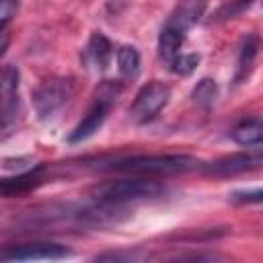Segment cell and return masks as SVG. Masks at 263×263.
<instances>
[{
  "mask_svg": "<svg viewBox=\"0 0 263 263\" xmlns=\"http://www.w3.org/2000/svg\"><path fill=\"white\" fill-rule=\"evenodd\" d=\"M199 162L197 158L189 154H140V156H127V158H117L107 171H117V173H132V175H177V173H187L195 168Z\"/></svg>",
  "mask_w": 263,
  "mask_h": 263,
  "instance_id": "6da1fadb",
  "label": "cell"
},
{
  "mask_svg": "<svg viewBox=\"0 0 263 263\" xmlns=\"http://www.w3.org/2000/svg\"><path fill=\"white\" fill-rule=\"evenodd\" d=\"M168 99H171V88L164 82L154 80V82L144 84L138 90L134 103L129 105V119L140 125L152 121L162 111V107L168 103Z\"/></svg>",
  "mask_w": 263,
  "mask_h": 263,
  "instance_id": "5b68a950",
  "label": "cell"
},
{
  "mask_svg": "<svg viewBox=\"0 0 263 263\" xmlns=\"http://www.w3.org/2000/svg\"><path fill=\"white\" fill-rule=\"evenodd\" d=\"M228 197L232 203H259L263 197V191L257 187V189H249V191H234Z\"/></svg>",
  "mask_w": 263,
  "mask_h": 263,
  "instance_id": "ac0fdd59",
  "label": "cell"
},
{
  "mask_svg": "<svg viewBox=\"0 0 263 263\" xmlns=\"http://www.w3.org/2000/svg\"><path fill=\"white\" fill-rule=\"evenodd\" d=\"M21 74L16 66H6L0 72V132H4L18 113Z\"/></svg>",
  "mask_w": 263,
  "mask_h": 263,
  "instance_id": "8992f818",
  "label": "cell"
},
{
  "mask_svg": "<svg viewBox=\"0 0 263 263\" xmlns=\"http://www.w3.org/2000/svg\"><path fill=\"white\" fill-rule=\"evenodd\" d=\"M257 49H259V41L255 35H249L242 45H240V51H238V62H236V82H242L245 78H249L251 70H253V64L257 60Z\"/></svg>",
  "mask_w": 263,
  "mask_h": 263,
  "instance_id": "7c38bea8",
  "label": "cell"
},
{
  "mask_svg": "<svg viewBox=\"0 0 263 263\" xmlns=\"http://www.w3.org/2000/svg\"><path fill=\"white\" fill-rule=\"evenodd\" d=\"M261 164H263L261 150L255 148L253 152H236L230 156H222L214 160L212 164H208L203 171L214 177H234V175H242L249 171H257Z\"/></svg>",
  "mask_w": 263,
  "mask_h": 263,
  "instance_id": "ba28073f",
  "label": "cell"
},
{
  "mask_svg": "<svg viewBox=\"0 0 263 263\" xmlns=\"http://www.w3.org/2000/svg\"><path fill=\"white\" fill-rule=\"evenodd\" d=\"M121 88L115 84V82H103L95 95V101L90 105V109L86 111V115L80 119V123L70 132L68 136V142L70 144H78V142H84L88 140L90 136H95L99 132V127L103 125V121L107 119L113 103L117 101Z\"/></svg>",
  "mask_w": 263,
  "mask_h": 263,
  "instance_id": "277c9868",
  "label": "cell"
},
{
  "mask_svg": "<svg viewBox=\"0 0 263 263\" xmlns=\"http://www.w3.org/2000/svg\"><path fill=\"white\" fill-rule=\"evenodd\" d=\"M68 249L58 242L35 240L23 245H10L0 249V261H27V259H64Z\"/></svg>",
  "mask_w": 263,
  "mask_h": 263,
  "instance_id": "52a82bcc",
  "label": "cell"
},
{
  "mask_svg": "<svg viewBox=\"0 0 263 263\" xmlns=\"http://www.w3.org/2000/svg\"><path fill=\"white\" fill-rule=\"evenodd\" d=\"M232 140L247 148H259L263 142V125L259 117L245 119L232 129Z\"/></svg>",
  "mask_w": 263,
  "mask_h": 263,
  "instance_id": "8fae6325",
  "label": "cell"
},
{
  "mask_svg": "<svg viewBox=\"0 0 263 263\" xmlns=\"http://www.w3.org/2000/svg\"><path fill=\"white\" fill-rule=\"evenodd\" d=\"M191 99H193V103H195L197 107L210 109V107L216 103V99H218V84H216V80H212V78H201V80L193 86Z\"/></svg>",
  "mask_w": 263,
  "mask_h": 263,
  "instance_id": "5bb4252c",
  "label": "cell"
},
{
  "mask_svg": "<svg viewBox=\"0 0 263 263\" xmlns=\"http://www.w3.org/2000/svg\"><path fill=\"white\" fill-rule=\"evenodd\" d=\"M8 43H10V35H8V33L2 29V31H0V58L4 55V51H6Z\"/></svg>",
  "mask_w": 263,
  "mask_h": 263,
  "instance_id": "ffe728a7",
  "label": "cell"
},
{
  "mask_svg": "<svg viewBox=\"0 0 263 263\" xmlns=\"http://www.w3.org/2000/svg\"><path fill=\"white\" fill-rule=\"evenodd\" d=\"M117 68L125 78H134L140 72V51L134 45H121L117 49Z\"/></svg>",
  "mask_w": 263,
  "mask_h": 263,
  "instance_id": "9a60e30c",
  "label": "cell"
},
{
  "mask_svg": "<svg viewBox=\"0 0 263 263\" xmlns=\"http://www.w3.org/2000/svg\"><path fill=\"white\" fill-rule=\"evenodd\" d=\"M111 58H113V43L103 33H92L88 43H86V47H84V53H82L84 64L90 70L103 72L109 66Z\"/></svg>",
  "mask_w": 263,
  "mask_h": 263,
  "instance_id": "30bf717a",
  "label": "cell"
},
{
  "mask_svg": "<svg viewBox=\"0 0 263 263\" xmlns=\"http://www.w3.org/2000/svg\"><path fill=\"white\" fill-rule=\"evenodd\" d=\"M164 191V187L154 179H119V181H107L97 187H92L90 195L97 203L123 208L127 203L154 199Z\"/></svg>",
  "mask_w": 263,
  "mask_h": 263,
  "instance_id": "7a4b0ae2",
  "label": "cell"
},
{
  "mask_svg": "<svg viewBox=\"0 0 263 263\" xmlns=\"http://www.w3.org/2000/svg\"><path fill=\"white\" fill-rule=\"evenodd\" d=\"M21 8V0H0V31L16 16Z\"/></svg>",
  "mask_w": 263,
  "mask_h": 263,
  "instance_id": "e0dca14e",
  "label": "cell"
},
{
  "mask_svg": "<svg viewBox=\"0 0 263 263\" xmlns=\"http://www.w3.org/2000/svg\"><path fill=\"white\" fill-rule=\"evenodd\" d=\"M199 64V53H177L171 60V70L179 76H189Z\"/></svg>",
  "mask_w": 263,
  "mask_h": 263,
  "instance_id": "2e32d148",
  "label": "cell"
},
{
  "mask_svg": "<svg viewBox=\"0 0 263 263\" xmlns=\"http://www.w3.org/2000/svg\"><path fill=\"white\" fill-rule=\"evenodd\" d=\"M74 99V80L66 76H51L43 80L33 92V107L37 119L43 123L53 121Z\"/></svg>",
  "mask_w": 263,
  "mask_h": 263,
  "instance_id": "3957f363",
  "label": "cell"
},
{
  "mask_svg": "<svg viewBox=\"0 0 263 263\" xmlns=\"http://www.w3.org/2000/svg\"><path fill=\"white\" fill-rule=\"evenodd\" d=\"M39 168L33 173H23L14 177H0V195H14V193H25L31 187L39 183Z\"/></svg>",
  "mask_w": 263,
  "mask_h": 263,
  "instance_id": "4fadbf2b",
  "label": "cell"
},
{
  "mask_svg": "<svg viewBox=\"0 0 263 263\" xmlns=\"http://www.w3.org/2000/svg\"><path fill=\"white\" fill-rule=\"evenodd\" d=\"M205 6H208V0H179V4L171 12L162 29H168L173 33L187 37V31L193 25H197V21L203 16Z\"/></svg>",
  "mask_w": 263,
  "mask_h": 263,
  "instance_id": "9c48e42d",
  "label": "cell"
},
{
  "mask_svg": "<svg viewBox=\"0 0 263 263\" xmlns=\"http://www.w3.org/2000/svg\"><path fill=\"white\" fill-rule=\"evenodd\" d=\"M253 0H232L228 6H224L222 10H220V16H224V18H228V16H236L240 10H245L249 4H251Z\"/></svg>",
  "mask_w": 263,
  "mask_h": 263,
  "instance_id": "d6986e66",
  "label": "cell"
}]
</instances>
